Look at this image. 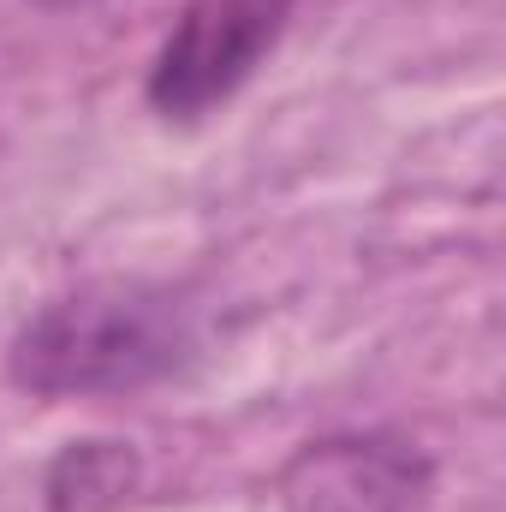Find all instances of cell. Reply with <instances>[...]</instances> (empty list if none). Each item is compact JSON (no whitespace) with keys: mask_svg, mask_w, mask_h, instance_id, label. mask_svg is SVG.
<instances>
[{"mask_svg":"<svg viewBox=\"0 0 506 512\" xmlns=\"http://www.w3.org/2000/svg\"><path fill=\"white\" fill-rule=\"evenodd\" d=\"M197 358V310L155 280H84L48 298L6 346L30 399H126Z\"/></svg>","mask_w":506,"mask_h":512,"instance_id":"obj_1","label":"cell"},{"mask_svg":"<svg viewBox=\"0 0 506 512\" xmlns=\"http://www.w3.org/2000/svg\"><path fill=\"white\" fill-rule=\"evenodd\" d=\"M292 6L298 0H185L143 78L149 108L173 126L209 120L274 54L292 24Z\"/></svg>","mask_w":506,"mask_h":512,"instance_id":"obj_2","label":"cell"},{"mask_svg":"<svg viewBox=\"0 0 506 512\" xmlns=\"http://www.w3.org/2000/svg\"><path fill=\"white\" fill-rule=\"evenodd\" d=\"M280 512H423L435 495V465L417 441L364 429L304 441L280 483Z\"/></svg>","mask_w":506,"mask_h":512,"instance_id":"obj_3","label":"cell"},{"mask_svg":"<svg viewBox=\"0 0 506 512\" xmlns=\"http://www.w3.org/2000/svg\"><path fill=\"white\" fill-rule=\"evenodd\" d=\"M143 483V459L131 441H72L54 453L42 477V507L48 512H114Z\"/></svg>","mask_w":506,"mask_h":512,"instance_id":"obj_4","label":"cell"}]
</instances>
